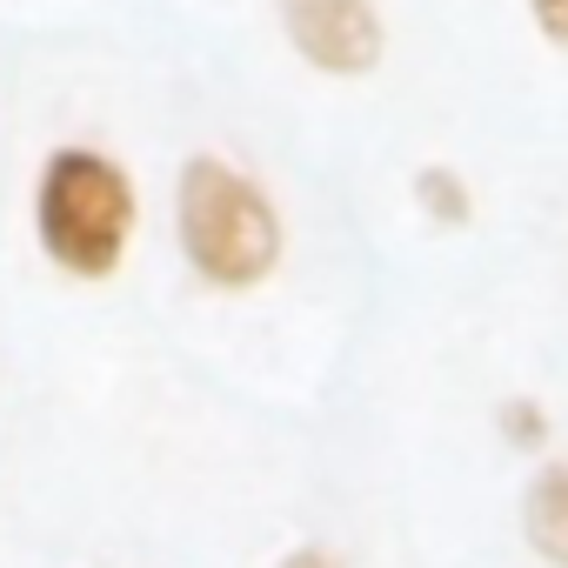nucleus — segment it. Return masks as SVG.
<instances>
[{"label": "nucleus", "mask_w": 568, "mask_h": 568, "mask_svg": "<svg viewBox=\"0 0 568 568\" xmlns=\"http://www.w3.org/2000/svg\"><path fill=\"white\" fill-rule=\"evenodd\" d=\"M28 221H34L41 261L61 281L101 288V281H114L128 267V254H134L141 187H134V174H128L121 154H108L94 141H61L34 168Z\"/></svg>", "instance_id": "1"}, {"label": "nucleus", "mask_w": 568, "mask_h": 568, "mask_svg": "<svg viewBox=\"0 0 568 568\" xmlns=\"http://www.w3.org/2000/svg\"><path fill=\"white\" fill-rule=\"evenodd\" d=\"M174 241L201 288L254 295L288 261V214L241 161L201 148L174 174Z\"/></svg>", "instance_id": "2"}, {"label": "nucleus", "mask_w": 568, "mask_h": 568, "mask_svg": "<svg viewBox=\"0 0 568 568\" xmlns=\"http://www.w3.org/2000/svg\"><path fill=\"white\" fill-rule=\"evenodd\" d=\"M274 14H281V41L295 48L308 74L362 81L388 54L382 0H274Z\"/></svg>", "instance_id": "3"}, {"label": "nucleus", "mask_w": 568, "mask_h": 568, "mask_svg": "<svg viewBox=\"0 0 568 568\" xmlns=\"http://www.w3.org/2000/svg\"><path fill=\"white\" fill-rule=\"evenodd\" d=\"M521 541L535 561L568 568V462H535L521 481Z\"/></svg>", "instance_id": "4"}, {"label": "nucleus", "mask_w": 568, "mask_h": 568, "mask_svg": "<svg viewBox=\"0 0 568 568\" xmlns=\"http://www.w3.org/2000/svg\"><path fill=\"white\" fill-rule=\"evenodd\" d=\"M408 201L435 227H468L475 221V187H468V174L455 161H422L415 181H408Z\"/></svg>", "instance_id": "5"}, {"label": "nucleus", "mask_w": 568, "mask_h": 568, "mask_svg": "<svg viewBox=\"0 0 568 568\" xmlns=\"http://www.w3.org/2000/svg\"><path fill=\"white\" fill-rule=\"evenodd\" d=\"M495 428H501V442H508L515 455H541V448H548L555 415H548V402H541V395H508V402L495 408Z\"/></svg>", "instance_id": "6"}, {"label": "nucleus", "mask_w": 568, "mask_h": 568, "mask_svg": "<svg viewBox=\"0 0 568 568\" xmlns=\"http://www.w3.org/2000/svg\"><path fill=\"white\" fill-rule=\"evenodd\" d=\"M521 14H528V28L541 34V48H555V54L568 61V0H521Z\"/></svg>", "instance_id": "7"}, {"label": "nucleus", "mask_w": 568, "mask_h": 568, "mask_svg": "<svg viewBox=\"0 0 568 568\" xmlns=\"http://www.w3.org/2000/svg\"><path fill=\"white\" fill-rule=\"evenodd\" d=\"M274 568H348L335 548H322V541H302V548H288V555H281Z\"/></svg>", "instance_id": "8"}]
</instances>
